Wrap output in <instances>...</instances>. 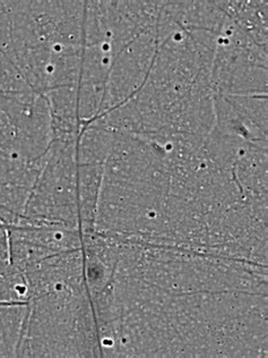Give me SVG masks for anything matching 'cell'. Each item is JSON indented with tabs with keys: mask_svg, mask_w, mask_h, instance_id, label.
I'll return each mask as SVG.
<instances>
[{
	"mask_svg": "<svg viewBox=\"0 0 268 358\" xmlns=\"http://www.w3.org/2000/svg\"><path fill=\"white\" fill-rule=\"evenodd\" d=\"M17 357H101L87 285L60 287L29 301Z\"/></svg>",
	"mask_w": 268,
	"mask_h": 358,
	"instance_id": "1",
	"label": "cell"
},
{
	"mask_svg": "<svg viewBox=\"0 0 268 358\" xmlns=\"http://www.w3.org/2000/svg\"><path fill=\"white\" fill-rule=\"evenodd\" d=\"M78 136L54 138L47 162L33 186L21 217L36 222L81 229L78 208Z\"/></svg>",
	"mask_w": 268,
	"mask_h": 358,
	"instance_id": "2",
	"label": "cell"
},
{
	"mask_svg": "<svg viewBox=\"0 0 268 358\" xmlns=\"http://www.w3.org/2000/svg\"><path fill=\"white\" fill-rule=\"evenodd\" d=\"M211 82L214 94L267 96V47L251 39L230 16L218 32Z\"/></svg>",
	"mask_w": 268,
	"mask_h": 358,
	"instance_id": "3",
	"label": "cell"
},
{
	"mask_svg": "<svg viewBox=\"0 0 268 358\" xmlns=\"http://www.w3.org/2000/svg\"><path fill=\"white\" fill-rule=\"evenodd\" d=\"M156 51L158 36L155 23L131 40L112 60L98 118L128 101L143 87Z\"/></svg>",
	"mask_w": 268,
	"mask_h": 358,
	"instance_id": "4",
	"label": "cell"
},
{
	"mask_svg": "<svg viewBox=\"0 0 268 358\" xmlns=\"http://www.w3.org/2000/svg\"><path fill=\"white\" fill-rule=\"evenodd\" d=\"M218 5L251 39L267 47L266 1H218Z\"/></svg>",
	"mask_w": 268,
	"mask_h": 358,
	"instance_id": "5",
	"label": "cell"
},
{
	"mask_svg": "<svg viewBox=\"0 0 268 358\" xmlns=\"http://www.w3.org/2000/svg\"><path fill=\"white\" fill-rule=\"evenodd\" d=\"M27 304L0 303V357H17Z\"/></svg>",
	"mask_w": 268,
	"mask_h": 358,
	"instance_id": "6",
	"label": "cell"
}]
</instances>
